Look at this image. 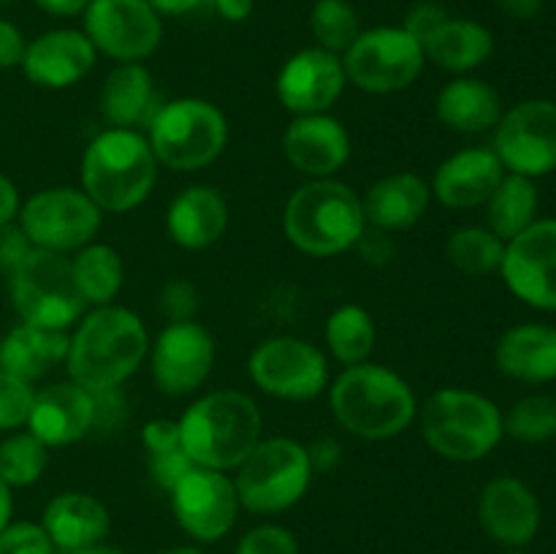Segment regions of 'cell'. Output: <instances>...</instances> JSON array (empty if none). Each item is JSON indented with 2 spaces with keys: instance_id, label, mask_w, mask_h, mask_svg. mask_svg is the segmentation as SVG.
<instances>
[{
  "instance_id": "obj_31",
  "label": "cell",
  "mask_w": 556,
  "mask_h": 554,
  "mask_svg": "<svg viewBox=\"0 0 556 554\" xmlns=\"http://www.w3.org/2000/svg\"><path fill=\"white\" fill-rule=\"evenodd\" d=\"M424 54H427V63L448 71V74L467 76L492 58L494 36L481 22L465 20V16H448L424 41Z\"/></svg>"
},
{
  "instance_id": "obj_22",
  "label": "cell",
  "mask_w": 556,
  "mask_h": 554,
  "mask_svg": "<svg viewBox=\"0 0 556 554\" xmlns=\"http://www.w3.org/2000/svg\"><path fill=\"white\" fill-rule=\"evenodd\" d=\"M92 394L74 380H58L36 389L27 432L47 449H65L92 432Z\"/></svg>"
},
{
  "instance_id": "obj_3",
  "label": "cell",
  "mask_w": 556,
  "mask_h": 554,
  "mask_svg": "<svg viewBox=\"0 0 556 554\" xmlns=\"http://www.w3.org/2000/svg\"><path fill=\"white\" fill-rule=\"evenodd\" d=\"M179 421L185 454L195 467L233 473L264 438L258 402L237 389H217L185 407Z\"/></svg>"
},
{
  "instance_id": "obj_50",
  "label": "cell",
  "mask_w": 556,
  "mask_h": 554,
  "mask_svg": "<svg viewBox=\"0 0 556 554\" xmlns=\"http://www.w3.org/2000/svg\"><path fill=\"white\" fill-rule=\"evenodd\" d=\"M20 210H22L20 188H16V185L0 172V226L14 223L16 217H20Z\"/></svg>"
},
{
  "instance_id": "obj_41",
  "label": "cell",
  "mask_w": 556,
  "mask_h": 554,
  "mask_svg": "<svg viewBox=\"0 0 556 554\" xmlns=\"http://www.w3.org/2000/svg\"><path fill=\"white\" fill-rule=\"evenodd\" d=\"M0 554H54L41 521H14L0 530Z\"/></svg>"
},
{
  "instance_id": "obj_29",
  "label": "cell",
  "mask_w": 556,
  "mask_h": 554,
  "mask_svg": "<svg viewBox=\"0 0 556 554\" xmlns=\"http://www.w3.org/2000/svg\"><path fill=\"white\" fill-rule=\"evenodd\" d=\"M500 92L478 76H454L434 98V117L456 134H486L503 117Z\"/></svg>"
},
{
  "instance_id": "obj_32",
  "label": "cell",
  "mask_w": 556,
  "mask_h": 554,
  "mask_svg": "<svg viewBox=\"0 0 556 554\" xmlns=\"http://www.w3.org/2000/svg\"><path fill=\"white\" fill-rule=\"evenodd\" d=\"M71 272H74L76 288L87 307H103L114 304L125 286V264L117 248L92 239L90 244L68 255Z\"/></svg>"
},
{
  "instance_id": "obj_20",
  "label": "cell",
  "mask_w": 556,
  "mask_h": 554,
  "mask_svg": "<svg viewBox=\"0 0 556 554\" xmlns=\"http://www.w3.org/2000/svg\"><path fill=\"white\" fill-rule=\"evenodd\" d=\"M478 525L500 546L521 549L541 530V500L521 478L497 476L481 489Z\"/></svg>"
},
{
  "instance_id": "obj_8",
  "label": "cell",
  "mask_w": 556,
  "mask_h": 554,
  "mask_svg": "<svg viewBox=\"0 0 556 554\" xmlns=\"http://www.w3.org/2000/svg\"><path fill=\"white\" fill-rule=\"evenodd\" d=\"M231 478L244 511L277 516L302 503L315 470L304 443L293 438H261Z\"/></svg>"
},
{
  "instance_id": "obj_57",
  "label": "cell",
  "mask_w": 556,
  "mask_h": 554,
  "mask_svg": "<svg viewBox=\"0 0 556 554\" xmlns=\"http://www.w3.org/2000/svg\"><path fill=\"white\" fill-rule=\"evenodd\" d=\"M157 554H206L199 543H177V546L161 549Z\"/></svg>"
},
{
  "instance_id": "obj_53",
  "label": "cell",
  "mask_w": 556,
  "mask_h": 554,
  "mask_svg": "<svg viewBox=\"0 0 556 554\" xmlns=\"http://www.w3.org/2000/svg\"><path fill=\"white\" fill-rule=\"evenodd\" d=\"M500 9L514 20H535L543 11V0H497Z\"/></svg>"
},
{
  "instance_id": "obj_25",
  "label": "cell",
  "mask_w": 556,
  "mask_h": 554,
  "mask_svg": "<svg viewBox=\"0 0 556 554\" xmlns=\"http://www.w3.org/2000/svg\"><path fill=\"white\" fill-rule=\"evenodd\" d=\"M362 204L369 228L400 234L424 221L432 204V188L416 172H391L369 185Z\"/></svg>"
},
{
  "instance_id": "obj_28",
  "label": "cell",
  "mask_w": 556,
  "mask_h": 554,
  "mask_svg": "<svg viewBox=\"0 0 556 554\" xmlns=\"http://www.w3.org/2000/svg\"><path fill=\"white\" fill-rule=\"evenodd\" d=\"M494 364L505 378L519 383H552L556 380V326H510L494 345Z\"/></svg>"
},
{
  "instance_id": "obj_44",
  "label": "cell",
  "mask_w": 556,
  "mask_h": 554,
  "mask_svg": "<svg viewBox=\"0 0 556 554\" xmlns=\"http://www.w3.org/2000/svg\"><path fill=\"white\" fill-rule=\"evenodd\" d=\"M92 394V432H114L128 416V402L119 389L90 391Z\"/></svg>"
},
{
  "instance_id": "obj_59",
  "label": "cell",
  "mask_w": 556,
  "mask_h": 554,
  "mask_svg": "<svg viewBox=\"0 0 556 554\" xmlns=\"http://www.w3.org/2000/svg\"><path fill=\"white\" fill-rule=\"evenodd\" d=\"M462 554H467V552H462Z\"/></svg>"
},
{
  "instance_id": "obj_48",
  "label": "cell",
  "mask_w": 556,
  "mask_h": 554,
  "mask_svg": "<svg viewBox=\"0 0 556 554\" xmlns=\"http://www.w3.org/2000/svg\"><path fill=\"white\" fill-rule=\"evenodd\" d=\"M27 38L22 36L20 27L9 20H0V71L20 68L22 58H25Z\"/></svg>"
},
{
  "instance_id": "obj_11",
  "label": "cell",
  "mask_w": 556,
  "mask_h": 554,
  "mask_svg": "<svg viewBox=\"0 0 556 554\" xmlns=\"http://www.w3.org/2000/svg\"><path fill=\"white\" fill-rule=\"evenodd\" d=\"M255 389L282 402L318 400L329 389V356L320 345L293 335L266 337L248 358Z\"/></svg>"
},
{
  "instance_id": "obj_51",
  "label": "cell",
  "mask_w": 556,
  "mask_h": 554,
  "mask_svg": "<svg viewBox=\"0 0 556 554\" xmlns=\"http://www.w3.org/2000/svg\"><path fill=\"white\" fill-rule=\"evenodd\" d=\"M212 5L226 22H244L255 11V0H212Z\"/></svg>"
},
{
  "instance_id": "obj_39",
  "label": "cell",
  "mask_w": 556,
  "mask_h": 554,
  "mask_svg": "<svg viewBox=\"0 0 556 554\" xmlns=\"http://www.w3.org/2000/svg\"><path fill=\"white\" fill-rule=\"evenodd\" d=\"M33 400H36V386L0 369V432H16L27 427Z\"/></svg>"
},
{
  "instance_id": "obj_18",
  "label": "cell",
  "mask_w": 556,
  "mask_h": 554,
  "mask_svg": "<svg viewBox=\"0 0 556 554\" xmlns=\"http://www.w3.org/2000/svg\"><path fill=\"white\" fill-rule=\"evenodd\" d=\"M345 87L348 76L342 58L320 47L293 52L280 65L275 79L277 98L293 117L331 112V106L340 101Z\"/></svg>"
},
{
  "instance_id": "obj_26",
  "label": "cell",
  "mask_w": 556,
  "mask_h": 554,
  "mask_svg": "<svg viewBox=\"0 0 556 554\" xmlns=\"http://www.w3.org/2000/svg\"><path fill=\"white\" fill-rule=\"evenodd\" d=\"M41 527L54 549L79 552L109 538L112 516L103 500L90 492H60L43 505Z\"/></svg>"
},
{
  "instance_id": "obj_10",
  "label": "cell",
  "mask_w": 556,
  "mask_h": 554,
  "mask_svg": "<svg viewBox=\"0 0 556 554\" xmlns=\"http://www.w3.org/2000/svg\"><path fill=\"white\" fill-rule=\"evenodd\" d=\"M348 85L369 96H391L416 85L424 74L427 54L418 38L402 25H378L358 33L342 54Z\"/></svg>"
},
{
  "instance_id": "obj_35",
  "label": "cell",
  "mask_w": 556,
  "mask_h": 554,
  "mask_svg": "<svg viewBox=\"0 0 556 554\" xmlns=\"http://www.w3.org/2000/svg\"><path fill=\"white\" fill-rule=\"evenodd\" d=\"M445 255L462 275L486 277L492 272H500L505 242L486 226H462L445 242Z\"/></svg>"
},
{
  "instance_id": "obj_54",
  "label": "cell",
  "mask_w": 556,
  "mask_h": 554,
  "mask_svg": "<svg viewBox=\"0 0 556 554\" xmlns=\"http://www.w3.org/2000/svg\"><path fill=\"white\" fill-rule=\"evenodd\" d=\"M33 3L52 16H79L85 14L90 0H33Z\"/></svg>"
},
{
  "instance_id": "obj_16",
  "label": "cell",
  "mask_w": 556,
  "mask_h": 554,
  "mask_svg": "<svg viewBox=\"0 0 556 554\" xmlns=\"http://www.w3.org/2000/svg\"><path fill=\"white\" fill-rule=\"evenodd\" d=\"M168 503L179 530L199 546L223 541L242 511L231 473L212 467H193L168 492Z\"/></svg>"
},
{
  "instance_id": "obj_30",
  "label": "cell",
  "mask_w": 556,
  "mask_h": 554,
  "mask_svg": "<svg viewBox=\"0 0 556 554\" xmlns=\"http://www.w3.org/2000/svg\"><path fill=\"white\" fill-rule=\"evenodd\" d=\"M65 353H68V331L43 329L20 320L0 340V369L27 383H36L58 364H65Z\"/></svg>"
},
{
  "instance_id": "obj_1",
  "label": "cell",
  "mask_w": 556,
  "mask_h": 554,
  "mask_svg": "<svg viewBox=\"0 0 556 554\" xmlns=\"http://www.w3.org/2000/svg\"><path fill=\"white\" fill-rule=\"evenodd\" d=\"M150 351V331L139 313L123 304L85 310L68 331V380L87 391L123 389L139 373Z\"/></svg>"
},
{
  "instance_id": "obj_13",
  "label": "cell",
  "mask_w": 556,
  "mask_h": 554,
  "mask_svg": "<svg viewBox=\"0 0 556 554\" xmlns=\"http://www.w3.org/2000/svg\"><path fill=\"white\" fill-rule=\"evenodd\" d=\"M492 150L508 174L541 179L556 172V101L527 98L505 109Z\"/></svg>"
},
{
  "instance_id": "obj_24",
  "label": "cell",
  "mask_w": 556,
  "mask_h": 554,
  "mask_svg": "<svg viewBox=\"0 0 556 554\" xmlns=\"http://www.w3.org/2000/svg\"><path fill=\"white\" fill-rule=\"evenodd\" d=\"M231 223L226 196L212 185H188L166 210V231L177 248L201 253L223 239Z\"/></svg>"
},
{
  "instance_id": "obj_7",
  "label": "cell",
  "mask_w": 556,
  "mask_h": 554,
  "mask_svg": "<svg viewBox=\"0 0 556 554\" xmlns=\"http://www.w3.org/2000/svg\"><path fill=\"white\" fill-rule=\"evenodd\" d=\"M144 134L161 166L199 172L226 152L228 117L206 98L182 96L163 101Z\"/></svg>"
},
{
  "instance_id": "obj_47",
  "label": "cell",
  "mask_w": 556,
  "mask_h": 554,
  "mask_svg": "<svg viewBox=\"0 0 556 554\" xmlns=\"http://www.w3.org/2000/svg\"><path fill=\"white\" fill-rule=\"evenodd\" d=\"M30 250L33 244L27 239V234L20 228V223L14 221L0 226V275L9 277L25 261V255Z\"/></svg>"
},
{
  "instance_id": "obj_60",
  "label": "cell",
  "mask_w": 556,
  "mask_h": 554,
  "mask_svg": "<svg viewBox=\"0 0 556 554\" xmlns=\"http://www.w3.org/2000/svg\"><path fill=\"white\" fill-rule=\"evenodd\" d=\"M0 3H3V0H0Z\"/></svg>"
},
{
  "instance_id": "obj_45",
  "label": "cell",
  "mask_w": 556,
  "mask_h": 554,
  "mask_svg": "<svg viewBox=\"0 0 556 554\" xmlns=\"http://www.w3.org/2000/svg\"><path fill=\"white\" fill-rule=\"evenodd\" d=\"M448 16L451 14L438 3V0H418V3H413L410 9H407L405 20H402V27H405L413 38H418L424 47V41H427V38L432 36L445 20H448Z\"/></svg>"
},
{
  "instance_id": "obj_42",
  "label": "cell",
  "mask_w": 556,
  "mask_h": 554,
  "mask_svg": "<svg viewBox=\"0 0 556 554\" xmlns=\"http://www.w3.org/2000/svg\"><path fill=\"white\" fill-rule=\"evenodd\" d=\"M157 307H161V315L166 318V324H172V320H193L201 307L199 288L190 280L174 277V280H168L166 286L161 288Z\"/></svg>"
},
{
  "instance_id": "obj_17",
  "label": "cell",
  "mask_w": 556,
  "mask_h": 554,
  "mask_svg": "<svg viewBox=\"0 0 556 554\" xmlns=\"http://www.w3.org/2000/svg\"><path fill=\"white\" fill-rule=\"evenodd\" d=\"M500 275L516 299L543 313H556V217H538L519 237L505 242Z\"/></svg>"
},
{
  "instance_id": "obj_9",
  "label": "cell",
  "mask_w": 556,
  "mask_h": 554,
  "mask_svg": "<svg viewBox=\"0 0 556 554\" xmlns=\"http://www.w3.org/2000/svg\"><path fill=\"white\" fill-rule=\"evenodd\" d=\"M11 307L22 324L71 331L87 304L76 288L71 259L52 250L33 248L9 275Z\"/></svg>"
},
{
  "instance_id": "obj_21",
  "label": "cell",
  "mask_w": 556,
  "mask_h": 554,
  "mask_svg": "<svg viewBox=\"0 0 556 554\" xmlns=\"http://www.w3.org/2000/svg\"><path fill=\"white\" fill-rule=\"evenodd\" d=\"M98 52L85 30L54 27L27 41L20 68L30 85L43 90H68L96 68Z\"/></svg>"
},
{
  "instance_id": "obj_12",
  "label": "cell",
  "mask_w": 556,
  "mask_h": 554,
  "mask_svg": "<svg viewBox=\"0 0 556 554\" xmlns=\"http://www.w3.org/2000/svg\"><path fill=\"white\" fill-rule=\"evenodd\" d=\"M16 223L27 234L33 248L71 255L98 237L103 212L81 188L54 185L22 201Z\"/></svg>"
},
{
  "instance_id": "obj_27",
  "label": "cell",
  "mask_w": 556,
  "mask_h": 554,
  "mask_svg": "<svg viewBox=\"0 0 556 554\" xmlns=\"http://www.w3.org/2000/svg\"><path fill=\"white\" fill-rule=\"evenodd\" d=\"M163 98L144 63H117L106 74L98 96V109L109 128L144 130Z\"/></svg>"
},
{
  "instance_id": "obj_14",
  "label": "cell",
  "mask_w": 556,
  "mask_h": 554,
  "mask_svg": "<svg viewBox=\"0 0 556 554\" xmlns=\"http://www.w3.org/2000/svg\"><path fill=\"white\" fill-rule=\"evenodd\" d=\"M215 358V337L195 318L166 324L147 351L152 383L166 396L195 394L210 380Z\"/></svg>"
},
{
  "instance_id": "obj_56",
  "label": "cell",
  "mask_w": 556,
  "mask_h": 554,
  "mask_svg": "<svg viewBox=\"0 0 556 554\" xmlns=\"http://www.w3.org/2000/svg\"><path fill=\"white\" fill-rule=\"evenodd\" d=\"M68 554H128V552L103 541V543H96V546H87V549H79V552H68Z\"/></svg>"
},
{
  "instance_id": "obj_36",
  "label": "cell",
  "mask_w": 556,
  "mask_h": 554,
  "mask_svg": "<svg viewBox=\"0 0 556 554\" xmlns=\"http://www.w3.org/2000/svg\"><path fill=\"white\" fill-rule=\"evenodd\" d=\"M362 30V20L351 0H315L313 3L309 33L315 38V47L342 58Z\"/></svg>"
},
{
  "instance_id": "obj_58",
  "label": "cell",
  "mask_w": 556,
  "mask_h": 554,
  "mask_svg": "<svg viewBox=\"0 0 556 554\" xmlns=\"http://www.w3.org/2000/svg\"><path fill=\"white\" fill-rule=\"evenodd\" d=\"M503 554H525V552H521V549H508V552H503Z\"/></svg>"
},
{
  "instance_id": "obj_49",
  "label": "cell",
  "mask_w": 556,
  "mask_h": 554,
  "mask_svg": "<svg viewBox=\"0 0 556 554\" xmlns=\"http://www.w3.org/2000/svg\"><path fill=\"white\" fill-rule=\"evenodd\" d=\"M309 462L315 473H331L342 462V445L337 438H320L313 445H307Z\"/></svg>"
},
{
  "instance_id": "obj_19",
  "label": "cell",
  "mask_w": 556,
  "mask_h": 554,
  "mask_svg": "<svg viewBox=\"0 0 556 554\" xmlns=\"http://www.w3.org/2000/svg\"><path fill=\"white\" fill-rule=\"evenodd\" d=\"M351 134L331 112L299 114L282 134V155L307 179H331L351 161Z\"/></svg>"
},
{
  "instance_id": "obj_33",
  "label": "cell",
  "mask_w": 556,
  "mask_h": 554,
  "mask_svg": "<svg viewBox=\"0 0 556 554\" xmlns=\"http://www.w3.org/2000/svg\"><path fill=\"white\" fill-rule=\"evenodd\" d=\"M538 204H541V196H538L535 179L505 172V177L483 204L486 228L497 234L503 242H510L538 221Z\"/></svg>"
},
{
  "instance_id": "obj_52",
  "label": "cell",
  "mask_w": 556,
  "mask_h": 554,
  "mask_svg": "<svg viewBox=\"0 0 556 554\" xmlns=\"http://www.w3.org/2000/svg\"><path fill=\"white\" fill-rule=\"evenodd\" d=\"M204 3L206 0H150V5L157 11V16H161V20H166V16L193 14V11L201 9Z\"/></svg>"
},
{
  "instance_id": "obj_4",
  "label": "cell",
  "mask_w": 556,
  "mask_h": 554,
  "mask_svg": "<svg viewBox=\"0 0 556 554\" xmlns=\"http://www.w3.org/2000/svg\"><path fill=\"white\" fill-rule=\"evenodd\" d=\"M157 163L144 130L103 128L81 152L79 188L106 215H125L150 199Z\"/></svg>"
},
{
  "instance_id": "obj_40",
  "label": "cell",
  "mask_w": 556,
  "mask_h": 554,
  "mask_svg": "<svg viewBox=\"0 0 556 554\" xmlns=\"http://www.w3.org/2000/svg\"><path fill=\"white\" fill-rule=\"evenodd\" d=\"M233 554H302L299 538L277 521H264L244 532L233 546Z\"/></svg>"
},
{
  "instance_id": "obj_34",
  "label": "cell",
  "mask_w": 556,
  "mask_h": 554,
  "mask_svg": "<svg viewBox=\"0 0 556 554\" xmlns=\"http://www.w3.org/2000/svg\"><path fill=\"white\" fill-rule=\"evenodd\" d=\"M324 340L331 358H337L342 367H353V364L369 362L375 342H378V326H375L372 313L367 307L348 302L329 313L324 326Z\"/></svg>"
},
{
  "instance_id": "obj_6",
  "label": "cell",
  "mask_w": 556,
  "mask_h": 554,
  "mask_svg": "<svg viewBox=\"0 0 556 554\" xmlns=\"http://www.w3.org/2000/svg\"><path fill=\"white\" fill-rule=\"evenodd\" d=\"M418 427L429 451L448 462H478L505 438L503 411L486 394L462 386L434 389L418 402Z\"/></svg>"
},
{
  "instance_id": "obj_55",
  "label": "cell",
  "mask_w": 556,
  "mask_h": 554,
  "mask_svg": "<svg viewBox=\"0 0 556 554\" xmlns=\"http://www.w3.org/2000/svg\"><path fill=\"white\" fill-rule=\"evenodd\" d=\"M14 519V489L0 478V530Z\"/></svg>"
},
{
  "instance_id": "obj_38",
  "label": "cell",
  "mask_w": 556,
  "mask_h": 554,
  "mask_svg": "<svg viewBox=\"0 0 556 554\" xmlns=\"http://www.w3.org/2000/svg\"><path fill=\"white\" fill-rule=\"evenodd\" d=\"M503 429L519 443H548L556 438V396L527 394L503 413Z\"/></svg>"
},
{
  "instance_id": "obj_23",
  "label": "cell",
  "mask_w": 556,
  "mask_h": 554,
  "mask_svg": "<svg viewBox=\"0 0 556 554\" xmlns=\"http://www.w3.org/2000/svg\"><path fill=\"white\" fill-rule=\"evenodd\" d=\"M503 177L505 168L492 147H465L434 168L429 188L448 210H472L486 204Z\"/></svg>"
},
{
  "instance_id": "obj_46",
  "label": "cell",
  "mask_w": 556,
  "mask_h": 554,
  "mask_svg": "<svg viewBox=\"0 0 556 554\" xmlns=\"http://www.w3.org/2000/svg\"><path fill=\"white\" fill-rule=\"evenodd\" d=\"M141 445H144L147 456L163 454V451L182 449V432H179L177 418H152L141 427L139 432Z\"/></svg>"
},
{
  "instance_id": "obj_15",
  "label": "cell",
  "mask_w": 556,
  "mask_h": 554,
  "mask_svg": "<svg viewBox=\"0 0 556 554\" xmlns=\"http://www.w3.org/2000/svg\"><path fill=\"white\" fill-rule=\"evenodd\" d=\"M81 22L96 52L114 63H144L163 41V20L150 0H90Z\"/></svg>"
},
{
  "instance_id": "obj_5",
  "label": "cell",
  "mask_w": 556,
  "mask_h": 554,
  "mask_svg": "<svg viewBox=\"0 0 556 554\" xmlns=\"http://www.w3.org/2000/svg\"><path fill=\"white\" fill-rule=\"evenodd\" d=\"M286 239L309 259H334L358 244L367 231L362 196L340 179H307L282 210Z\"/></svg>"
},
{
  "instance_id": "obj_43",
  "label": "cell",
  "mask_w": 556,
  "mask_h": 554,
  "mask_svg": "<svg viewBox=\"0 0 556 554\" xmlns=\"http://www.w3.org/2000/svg\"><path fill=\"white\" fill-rule=\"evenodd\" d=\"M147 467H150V478L155 481V487L168 494L195 465L193 459L185 454V449H172L163 451V454L147 456Z\"/></svg>"
},
{
  "instance_id": "obj_2",
  "label": "cell",
  "mask_w": 556,
  "mask_h": 554,
  "mask_svg": "<svg viewBox=\"0 0 556 554\" xmlns=\"http://www.w3.org/2000/svg\"><path fill=\"white\" fill-rule=\"evenodd\" d=\"M329 407L348 435L362 440L400 438L418 416V396L396 369L362 362L342 367L329 383Z\"/></svg>"
},
{
  "instance_id": "obj_37",
  "label": "cell",
  "mask_w": 556,
  "mask_h": 554,
  "mask_svg": "<svg viewBox=\"0 0 556 554\" xmlns=\"http://www.w3.org/2000/svg\"><path fill=\"white\" fill-rule=\"evenodd\" d=\"M49 465V449L25 429V432H11L0 443V478L11 489H25L41 481Z\"/></svg>"
}]
</instances>
